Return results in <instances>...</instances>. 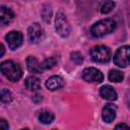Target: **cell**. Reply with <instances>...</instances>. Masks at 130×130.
Wrapping results in <instances>:
<instances>
[{"label":"cell","instance_id":"obj_1","mask_svg":"<svg viewBox=\"0 0 130 130\" xmlns=\"http://www.w3.org/2000/svg\"><path fill=\"white\" fill-rule=\"evenodd\" d=\"M117 27V23L112 18L102 19L90 27V34L93 38H102L113 32Z\"/></svg>","mask_w":130,"mask_h":130},{"label":"cell","instance_id":"obj_2","mask_svg":"<svg viewBox=\"0 0 130 130\" xmlns=\"http://www.w3.org/2000/svg\"><path fill=\"white\" fill-rule=\"evenodd\" d=\"M2 74L10 81L16 82L22 76V69L18 63H15L12 60L3 61L0 65Z\"/></svg>","mask_w":130,"mask_h":130},{"label":"cell","instance_id":"obj_3","mask_svg":"<svg viewBox=\"0 0 130 130\" xmlns=\"http://www.w3.org/2000/svg\"><path fill=\"white\" fill-rule=\"evenodd\" d=\"M89 55L96 63H108L111 59V50L104 45H98L90 49Z\"/></svg>","mask_w":130,"mask_h":130},{"label":"cell","instance_id":"obj_4","mask_svg":"<svg viewBox=\"0 0 130 130\" xmlns=\"http://www.w3.org/2000/svg\"><path fill=\"white\" fill-rule=\"evenodd\" d=\"M114 63L120 68H125L130 64V46L125 45L117 49L114 54Z\"/></svg>","mask_w":130,"mask_h":130},{"label":"cell","instance_id":"obj_5","mask_svg":"<svg viewBox=\"0 0 130 130\" xmlns=\"http://www.w3.org/2000/svg\"><path fill=\"white\" fill-rule=\"evenodd\" d=\"M55 28L57 34L62 38H67L70 34V25L64 12L58 11L55 18Z\"/></svg>","mask_w":130,"mask_h":130},{"label":"cell","instance_id":"obj_6","mask_svg":"<svg viewBox=\"0 0 130 130\" xmlns=\"http://www.w3.org/2000/svg\"><path fill=\"white\" fill-rule=\"evenodd\" d=\"M82 78L89 83H101L104 80V74L101 70L94 67H86L82 71Z\"/></svg>","mask_w":130,"mask_h":130},{"label":"cell","instance_id":"obj_7","mask_svg":"<svg viewBox=\"0 0 130 130\" xmlns=\"http://www.w3.org/2000/svg\"><path fill=\"white\" fill-rule=\"evenodd\" d=\"M5 41L11 50H16L22 45L23 42V36L20 31L16 30H11L5 36Z\"/></svg>","mask_w":130,"mask_h":130},{"label":"cell","instance_id":"obj_8","mask_svg":"<svg viewBox=\"0 0 130 130\" xmlns=\"http://www.w3.org/2000/svg\"><path fill=\"white\" fill-rule=\"evenodd\" d=\"M27 37L30 44H37L39 43L43 37H44V29L38 22L32 23L27 28Z\"/></svg>","mask_w":130,"mask_h":130},{"label":"cell","instance_id":"obj_9","mask_svg":"<svg viewBox=\"0 0 130 130\" xmlns=\"http://www.w3.org/2000/svg\"><path fill=\"white\" fill-rule=\"evenodd\" d=\"M117 107L113 104H107L102 111V118L106 123H112L116 119Z\"/></svg>","mask_w":130,"mask_h":130},{"label":"cell","instance_id":"obj_10","mask_svg":"<svg viewBox=\"0 0 130 130\" xmlns=\"http://www.w3.org/2000/svg\"><path fill=\"white\" fill-rule=\"evenodd\" d=\"M65 84V81L64 79L59 76V75H53L51 77H49L47 80H46V87L49 89V90H58L60 88H62Z\"/></svg>","mask_w":130,"mask_h":130},{"label":"cell","instance_id":"obj_11","mask_svg":"<svg viewBox=\"0 0 130 130\" xmlns=\"http://www.w3.org/2000/svg\"><path fill=\"white\" fill-rule=\"evenodd\" d=\"M25 65L26 68L29 72L35 73V74H40L43 72V67H42V63H40L35 57L32 56H28L25 60Z\"/></svg>","mask_w":130,"mask_h":130},{"label":"cell","instance_id":"obj_12","mask_svg":"<svg viewBox=\"0 0 130 130\" xmlns=\"http://www.w3.org/2000/svg\"><path fill=\"white\" fill-rule=\"evenodd\" d=\"M100 94L104 100H107L110 102H114L118 98L116 89L111 85H103L100 88Z\"/></svg>","mask_w":130,"mask_h":130},{"label":"cell","instance_id":"obj_13","mask_svg":"<svg viewBox=\"0 0 130 130\" xmlns=\"http://www.w3.org/2000/svg\"><path fill=\"white\" fill-rule=\"evenodd\" d=\"M14 12L11 8L9 7H6L4 5L1 6L0 8V20H1V23L6 25L8 23H10L13 19H14Z\"/></svg>","mask_w":130,"mask_h":130},{"label":"cell","instance_id":"obj_14","mask_svg":"<svg viewBox=\"0 0 130 130\" xmlns=\"http://www.w3.org/2000/svg\"><path fill=\"white\" fill-rule=\"evenodd\" d=\"M24 86L28 90L36 91V90L40 89V87H41V81H40V79L37 76L29 75V76H27L24 79Z\"/></svg>","mask_w":130,"mask_h":130},{"label":"cell","instance_id":"obj_15","mask_svg":"<svg viewBox=\"0 0 130 130\" xmlns=\"http://www.w3.org/2000/svg\"><path fill=\"white\" fill-rule=\"evenodd\" d=\"M115 6H116V3L112 0H102L99 4V9L102 13L108 14L114 9Z\"/></svg>","mask_w":130,"mask_h":130},{"label":"cell","instance_id":"obj_16","mask_svg":"<svg viewBox=\"0 0 130 130\" xmlns=\"http://www.w3.org/2000/svg\"><path fill=\"white\" fill-rule=\"evenodd\" d=\"M55 119V116L52 112L50 111H42L40 114H39V120L42 124H45V125H48V124H51Z\"/></svg>","mask_w":130,"mask_h":130},{"label":"cell","instance_id":"obj_17","mask_svg":"<svg viewBox=\"0 0 130 130\" xmlns=\"http://www.w3.org/2000/svg\"><path fill=\"white\" fill-rule=\"evenodd\" d=\"M108 78L110 81L112 82H121L123 79H124V74L122 71L118 70V69H112L110 72H109V75H108Z\"/></svg>","mask_w":130,"mask_h":130},{"label":"cell","instance_id":"obj_18","mask_svg":"<svg viewBox=\"0 0 130 130\" xmlns=\"http://www.w3.org/2000/svg\"><path fill=\"white\" fill-rule=\"evenodd\" d=\"M13 100V95L11 91L7 88H3L1 90V102L4 104H9Z\"/></svg>","mask_w":130,"mask_h":130},{"label":"cell","instance_id":"obj_19","mask_svg":"<svg viewBox=\"0 0 130 130\" xmlns=\"http://www.w3.org/2000/svg\"><path fill=\"white\" fill-rule=\"evenodd\" d=\"M57 64V59L55 57H49L47 59H45L43 62H42V67L43 69H51L53 68L55 65Z\"/></svg>","mask_w":130,"mask_h":130},{"label":"cell","instance_id":"obj_20","mask_svg":"<svg viewBox=\"0 0 130 130\" xmlns=\"http://www.w3.org/2000/svg\"><path fill=\"white\" fill-rule=\"evenodd\" d=\"M70 58H71V60H72L75 64H77V65H80V64L83 62V57H82V55H81L79 52H72V53L70 54Z\"/></svg>","mask_w":130,"mask_h":130},{"label":"cell","instance_id":"obj_21","mask_svg":"<svg viewBox=\"0 0 130 130\" xmlns=\"http://www.w3.org/2000/svg\"><path fill=\"white\" fill-rule=\"evenodd\" d=\"M0 128L2 130H8L9 128V125H8V122L4 119H0Z\"/></svg>","mask_w":130,"mask_h":130},{"label":"cell","instance_id":"obj_22","mask_svg":"<svg viewBox=\"0 0 130 130\" xmlns=\"http://www.w3.org/2000/svg\"><path fill=\"white\" fill-rule=\"evenodd\" d=\"M116 128H125V129H130V126H129V125H127V124L121 123V124H117V125H116Z\"/></svg>","mask_w":130,"mask_h":130},{"label":"cell","instance_id":"obj_23","mask_svg":"<svg viewBox=\"0 0 130 130\" xmlns=\"http://www.w3.org/2000/svg\"><path fill=\"white\" fill-rule=\"evenodd\" d=\"M1 56H3V54H4V47H3V45L1 44Z\"/></svg>","mask_w":130,"mask_h":130}]
</instances>
